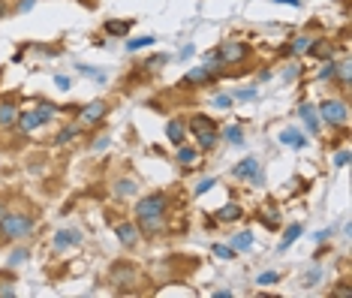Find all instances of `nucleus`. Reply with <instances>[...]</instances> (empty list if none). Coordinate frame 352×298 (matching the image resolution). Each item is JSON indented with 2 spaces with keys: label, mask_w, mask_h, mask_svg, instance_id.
<instances>
[{
  "label": "nucleus",
  "mask_w": 352,
  "mask_h": 298,
  "mask_svg": "<svg viewBox=\"0 0 352 298\" xmlns=\"http://www.w3.org/2000/svg\"><path fill=\"white\" fill-rule=\"evenodd\" d=\"M334 75H337V66H334V64H325V66H322L319 78H334Z\"/></svg>",
  "instance_id": "nucleus-38"
},
{
  "label": "nucleus",
  "mask_w": 352,
  "mask_h": 298,
  "mask_svg": "<svg viewBox=\"0 0 352 298\" xmlns=\"http://www.w3.org/2000/svg\"><path fill=\"white\" fill-rule=\"evenodd\" d=\"M229 105H232V97H214V109H229Z\"/></svg>",
  "instance_id": "nucleus-40"
},
{
  "label": "nucleus",
  "mask_w": 352,
  "mask_h": 298,
  "mask_svg": "<svg viewBox=\"0 0 352 298\" xmlns=\"http://www.w3.org/2000/svg\"><path fill=\"white\" fill-rule=\"evenodd\" d=\"M241 217V205H223L220 211H217V220L220 223H232V220H238Z\"/></svg>",
  "instance_id": "nucleus-16"
},
{
  "label": "nucleus",
  "mask_w": 352,
  "mask_h": 298,
  "mask_svg": "<svg viewBox=\"0 0 352 298\" xmlns=\"http://www.w3.org/2000/svg\"><path fill=\"white\" fill-rule=\"evenodd\" d=\"M346 163H349V151H340V154L334 157V166H337V169H343Z\"/></svg>",
  "instance_id": "nucleus-39"
},
{
  "label": "nucleus",
  "mask_w": 352,
  "mask_h": 298,
  "mask_svg": "<svg viewBox=\"0 0 352 298\" xmlns=\"http://www.w3.org/2000/svg\"><path fill=\"white\" fill-rule=\"evenodd\" d=\"M24 259H28V250H15V253L9 256V265H21Z\"/></svg>",
  "instance_id": "nucleus-37"
},
{
  "label": "nucleus",
  "mask_w": 352,
  "mask_h": 298,
  "mask_svg": "<svg viewBox=\"0 0 352 298\" xmlns=\"http://www.w3.org/2000/svg\"><path fill=\"white\" fill-rule=\"evenodd\" d=\"M277 3H289V6H301V0H277Z\"/></svg>",
  "instance_id": "nucleus-49"
},
{
  "label": "nucleus",
  "mask_w": 352,
  "mask_h": 298,
  "mask_svg": "<svg viewBox=\"0 0 352 298\" xmlns=\"http://www.w3.org/2000/svg\"><path fill=\"white\" fill-rule=\"evenodd\" d=\"M36 115H39V118H42V124H45V121L55 115V105H51V102H42V105L36 109Z\"/></svg>",
  "instance_id": "nucleus-30"
},
{
  "label": "nucleus",
  "mask_w": 352,
  "mask_h": 298,
  "mask_svg": "<svg viewBox=\"0 0 352 298\" xmlns=\"http://www.w3.org/2000/svg\"><path fill=\"white\" fill-rule=\"evenodd\" d=\"M196 151L193 148H184V145H178V163H184V166H190V163H196Z\"/></svg>",
  "instance_id": "nucleus-23"
},
{
  "label": "nucleus",
  "mask_w": 352,
  "mask_h": 298,
  "mask_svg": "<svg viewBox=\"0 0 352 298\" xmlns=\"http://www.w3.org/2000/svg\"><path fill=\"white\" fill-rule=\"evenodd\" d=\"M78 241H82V235L75 229H61L55 235V247H58V250H66V247H72V244H78Z\"/></svg>",
  "instance_id": "nucleus-9"
},
{
  "label": "nucleus",
  "mask_w": 352,
  "mask_h": 298,
  "mask_svg": "<svg viewBox=\"0 0 352 298\" xmlns=\"http://www.w3.org/2000/svg\"><path fill=\"white\" fill-rule=\"evenodd\" d=\"M69 139H75V127H66V130L58 132V145H66Z\"/></svg>",
  "instance_id": "nucleus-31"
},
{
  "label": "nucleus",
  "mask_w": 352,
  "mask_h": 298,
  "mask_svg": "<svg viewBox=\"0 0 352 298\" xmlns=\"http://www.w3.org/2000/svg\"><path fill=\"white\" fill-rule=\"evenodd\" d=\"M102 115H105V102H102V99H94L91 105L82 109V121H85V124H96Z\"/></svg>",
  "instance_id": "nucleus-8"
},
{
  "label": "nucleus",
  "mask_w": 352,
  "mask_h": 298,
  "mask_svg": "<svg viewBox=\"0 0 352 298\" xmlns=\"http://www.w3.org/2000/svg\"><path fill=\"white\" fill-rule=\"evenodd\" d=\"M217 58H220V64H241L247 58V45L244 42H223Z\"/></svg>",
  "instance_id": "nucleus-4"
},
{
  "label": "nucleus",
  "mask_w": 352,
  "mask_h": 298,
  "mask_svg": "<svg viewBox=\"0 0 352 298\" xmlns=\"http://www.w3.org/2000/svg\"><path fill=\"white\" fill-rule=\"evenodd\" d=\"M55 85H58L61 91H69V88H72V82H69L66 75H55Z\"/></svg>",
  "instance_id": "nucleus-41"
},
{
  "label": "nucleus",
  "mask_w": 352,
  "mask_h": 298,
  "mask_svg": "<svg viewBox=\"0 0 352 298\" xmlns=\"http://www.w3.org/2000/svg\"><path fill=\"white\" fill-rule=\"evenodd\" d=\"M328 235H331V229H322V232H316V241H319V244H322V241H328Z\"/></svg>",
  "instance_id": "nucleus-47"
},
{
  "label": "nucleus",
  "mask_w": 352,
  "mask_h": 298,
  "mask_svg": "<svg viewBox=\"0 0 352 298\" xmlns=\"http://www.w3.org/2000/svg\"><path fill=\"white\" fill-rule=\"evenodd\" d=\"M193 51H196V48H193V45H184V48H181V55H178V58H181V61H187V58H190Z\"/></svg>",
  "instance_id": "nucleus-46"
},
{
  "label": "nucleus",
  "mask_w": 352,
  "mask_h": 298,
  "mask_svg": "<svg viewBox=\"0 0 352 298\" xmlns=\"http://www.w3.org/2000/svg\"><path fill=\"white\" fill-rule=\"evenodd\" d=\"M31 229H33V220L28 214H3V217H0V235H3L6 241L24 238Z\"/></svg>",
  "instance_id": "nucleus-2"
},
{
  "label": "nucleus",
  "mask_w": 352,
  "mask_h": 298,
  "mask_svg": "<svg viewBox=\"0 0 352 298\" xmlns=\"http://www.w3.org/2000/svg\"><path fill=\"white\" fill-rule=\"evenodd\" d=\"M211 78V72L205 69V66H196V69H190L187 75H184V85H202V82H208Z\"/></svg>",
  "instance_id": "nucleus-15"
},
{
  "label": "nucleus",
  "mask_w": 352,
  "mask_h": 298,
  "mask_svg": "<svg viewBox=\"0 0 352 298\" xmlns=\"http://www.w3.org/2000/svg\"><path fill=\"white\" fill-rule=\"evenodd\" d=\"M277 280H280V274H277V271H265V274H259V277H256L259 286H268V283H277Z\"/></svg>",
  "instance_id": "nucleus-29"
},
{
  "label": "nucleus",
  "mask_w": 352,
  "mask_h": 298,
  "mask_svg": "<svg viewBox=\"0 0 352 298\" xmlns=\"http://www.w3.org/2000/svg\"><path fill=\"white\" fill-rule=\"evenodd\" d=\"M295 75H298V66H295V64H289V66H286V82H292Z\"/></svg>",
  "instance_id": "nucleus-45"
},
{
  "label": "nucleus",
  "mask_w": 352,
  "mask_h": 298,
  "mask_svg": "<svg viewBox=\"0 0 352 298\" xmlns=\"http://www.w3.org/2000/svg\"><path fill=\"white\" fill-rule=\"evenodd\" d=\"M0 217H3V208H0Z\"/></svg>",
  "instance_id": "nucleus-50"
},
{
  "label": "nucleus",
  "mask_w": 352,
  "mask_h": 298,
  "mask_svg": "<svg viewBox=\"0 0 352 298\" xmlns=\"http://www.w3.org/2000/svg\"><path fill=\"white\" fill-rule=\"evenodd\" d=\"M136 190H139L136 181H118V184H115V193H118V196H132Z\"/></svg>",
  "instance_id": "nucleus-22"
},
{
  "label": "nucleus",
  "mask_w": 352,
  "mask_h": 298,
  "mask_svg": "<svg viewBox=\"0 0 352 298\" xmlns=\"http://www.w3.org/2000/svg\"><path fill=\"white\" fill-rule=\"evenodd\" d=\"M112 283L121 286V289H132L136 286V271L129 265H121V268H112Z\"/></svg>",
  "instance_id": "nucleus-5"
},
{
  "label": "nucleus",
  "mask_w": 352,
  "mask_h": 298,
  "mask_svg": "<svg viewBox=\"0 0 352 298\" xmlns=\"http://www.w3.org/2000/svg\"><path fill=\"white\" fill-rule=\"evenodd\" d=\"M145 45H154V36H139V39H129L127 42V51H139Z\"/></svg>",
  "instance_id": "nucleus-26"
},
{
  "label": "nucleus",
  "mask_w": 352,
  "mask_h": 298,
  "mask_svg": "<svg viewBox=\"0 0 352 298\" xmlns=\"http://www.w3.org/2000/svg\"><path fill=\"white\" fill-rule=\"evenodd\" d=\"M105 148H109V136H102V139H96L94 151H105Z\"/></svg>",
  "instance_id": "nucleus-44"
},
{
  "label": "nucleus",
  "mask_w": 352,
  "mask_h": 298,
  "mask_svg": "<svg viewBox=\"0 0 352 298\" xmlns=\"http://www.w3.org/2000/svg\"><path fill=\"white\" fill-rule=\"evenodd\" d=\"M298 235H301V226H298V223H292V226L286 229V235H283V241H280V247H277V250H280V253H283V250H289V247L298 241Z\"/></svg>",
  "instance_id": "nucleus-17"
},
{
  "label": "nucleus",
  "mask_w": 352,
  "mask_h": 298,
  "mask_svg": "<svg viewBox=\"0 0 352 298\" xmlns=\"http://www.w3.org/2000/svg\"><path fill=\"white\" fill-rule=\"evenodd\" d=\"M0 295H3V298H12V295H15V289H12L9 283H0Z\"/></svg>",
  "instance_id": "nucleus-43"
},
{
  "label": "nucleus",
  "mask_w": 352,
  "mask_h": 298,
  "mask_svg": "<svg viewBox=\"0 0 352 298\" xmlns=\"http://www.w3.org/2000/svg\"><path fill=\"white\" fill-rule=\"evenodd\" d=\"M129 31V21H109L105 24V33H112V36H124Z\"/></svg>",
  "instance_id": "nucleus-24"
},
{
  "label": "nucleus",
  "mask_w": 352,
  "mask_h": 298,
  "mask_svg": "<svg viewBox=\"0 0 352 298\" xmlns=\"http://www.w3.org/2000/svg\"><path fill=\"white\" fill-rule=\"evenodd\" d=\"M33 3H36V0H21V6H18V9H21V12H28V9H33Z\"/></svg>",
  "instance_id": "nucleus-48"
},
{
  "label": "nucleus",
  "mask_w": 352,
  "mask_h": 298,
  "mask_svg": "<svg viewBox=\"0 0 352 298\" xmlns=\"http://www.w3.org/2000/svg\"><path fill=\"white\" fill-rule=\"evenodd\" d=\"M166 136H169L175 145H184V124H181L178 118H175V121H169V124H166Z\"/></svg>",
  "instance_id": "nucleus-13"
},
{
  "label": "nucleus",
  "mask_w": 352,
  "mask_h": 298,
  "mask_svg": "<svg viewBox=\"0 0 352 298\" xmlns=\"http://www.w3.org/2000/svg\"><path fill=\"white\" fill-rule=\"evenodd\" d=\"M190 130L193 132H205V130H214V121L211 118H205V115H196L190 121Z\"/></svg>",
  "instance_id": "nucleus-20"
},
{
  "label": "nucleus",
  "mask_w": 352,
  "mask_h": 298,
  "mask_svg": "<svg viewBox=\"0 0 352 298\" xmlns=\"http://www.w3.org/2000/svg\"><path fill=\"white\" fill-rule=\"evenodd\" d=\"M217 66H220V58H217V55H211V51H208V55H205V69H208V72H214V69H217Z\"/></svg>",
  "instance_id": "nucleus-32"
},
{
  "label": "nucleus",
  "mask_w": 352,
  "mask_h": 298,
  "mask_svg": "<svg viewBox=\"0 0 352 298\" xmlns=\"http://www.w3.org/2000/svg\"><path fill=\"white\" fill-rule=\"evenodd\" d=\"M250 247H253V235L250 232H238L232 238V250H250Z\"/></svg>",
  "instance_id": "nucleus-18"
},
{
  "label": "nucleus",
  "mask_w": 352,
  "mask_h": 298,
  "mask_svg": "<svg viewBox=\"0 0 352 298\" xmlns=\"http://www.w3.org/2000/svg\"><path fill=\"white\" fill-rule=\"evenodd\" d=\"M280 142L289 145V148H295V151H301V148L307 145V136H304V132H298V130H283V132H280Z\"/></svg>",
  "instance_id": "nucleus-10"
},
{
  "label": "nucleus",
  "mask_w": 352,
  "mask_h": 298,
  "mask_svg": "<svg viewBox=\"0 0 352 298\" xmlns=\"http://www.w3.org/2000/svg\"><path fill=\"white\" fill-rule=\"evenodd\" d=\"M166 61H169V55H154V58H151L145 66H148V69H154V66H163Z\"/></svg>",
  "instance_id": "nucleus-36"
},
{
  "label": "nucleus",
  "mask_w": 352,
  "mask_h": 298,
  "mask_svg": "<svg viewBox=\"0 0 352 298\" xmlns=\"http://www.w3.org/2000/svg\"><path fill=\"white\" fill-rule=\"evenodd\" d=\"M298 115H301V121L307 124V132H310V136L319 132V115H316V109H313L310 102H301V105H298Z\"/></svg>",
  "instance_id": "nucleus-6"
},
{
  "label": "nucleus",
  "mask_w": 352,
  "mask_h": 298,
  "mask_svg": "<svg viewBox=\"0 0 352 298\" xmlns=\"http://www.w3.org/2000/svg\"><path fill=\"white\" fill-rule=\"evenodd\" d=\"M163 211H166V199H163L160 193L139 199L136 214H139L142 229H148V232H157V229H160V226H163Z\"/></svg>",
  "instance_id": "nucleus-1"
},
{
  "label": "nucleus",
  "mask_w": 352,
  "mask_h": 298,
  "mask_svg": "<svg viewBox=\"0 0 352 298\" xmlns=\"http://www.w3.org/2000/svg\"><path fill=\"white\" fill-rule=\"evenodd\" d=\"M319 118L325 124H331V127H343L349 112H346V105L340 99H325V102H319Z\"/></svg>",
  "instance_id": "nucleus-3"
},
{
  "label": "nucleus",
  "mask_w": 352,
  "mask_h": 298,
  "mask_svg": "<svg viewBox=\"0 0 352 298\" xmlns=\"http://www.w3.org/2000/svg\"><path fill=\"white\" fill-rule=\"evenodd\" d=\"M91 3H94V0H91Z\"/></svg>",
  "instance_id": "nucleus-51"
},
{
  "label": "nucleus",
  "mask_w": 352,
  "mask_h": 298,
  "mask_svg": "<svg viewBox=\"0 0 352 298\" xmlns=\"http://www.w3.org/2000/svg\"><path fill=\"white\" fill-rule=\"evenodd\" d=\"M232 99H244V102H247V99H256V91H250V88H247V91H235Z\"/></svg>",
  "instance_id": "nucleus-35"
},
{
  "label": "nucleus",
  "mask_w": 352,
  "mask_h": 298,
  "mask_svg": "<svg viewBox=\"0 0 352 298\" xmlns=\"http://www.w3.org/2000/svg\"><path fill=\"white\" fill-rule=\"evenodd\" d=\"M262 223H265V226H268V229H274V226H277V223H280V217H277V211H274V208H268V211H265V214H262Z\"/></svg>",
  "instance_id": "nucleus-28"
},
{
  "label": "nucleus",
  "mask_w": 352,
  "mask_h": 298,
  "mask_svg": "<svg viewBox=\"0 0 352 298\" xmlns=\"http://www.w3.org/2000/svg\"><path fill=\"white\" fill-rule=\"evenodd\" d=\"M319 277H322V271H319V268H313V271L304 277V286H316V283H319Z\"/></svg>",
  "instance_id": "nucleus-33"
},
{
  "label": "nucleus",
  "mask_w": 352,
  "mask_h": 298,
  "mask_svg": "<svg viewBox=\"0 0 352 298\" xmlns=\"http://www.w3.org/2000/svg\"><path fill=\"white\" fill-rule=\"evenodd\" d=\"M115 235L121 238V244H136V238H139V229H136L132 223H118V226H115Z\"/></svg>",
  "instance_id": "nucleus-11"
},
{
  "label": "nucleus",
  "mask_w": 352,
  "mask_h": 298,
  "mask_svg": "<svg viewBox=\"0 0 352 298\" xmlns=\"http://www.w3.org/2000/svg\"><path fill=\"white\" fill-rule=\"evenodd\" d=\"M214 253L223 256V259H232V256H235V250H232V247H223V244H214Z\"/></svg>",
  "instance_id": "nucleus-34"
},
{
  "label": "nucleus",
  "mask_w": 352,
  "mask_h": 298,
  "mask_svg": "<svg viewBox=\"0 0 352 298\" xmlns=\"http://www.w3.org/2000/svg\"><path fill=\"white\" fill-rule=\"evenodd\" d=\"M256 169H259V160H256V157H244L241 163L232 169V175H235L238 181H247L250 175H256Z\"/></svg>",
  "instance_id": "nucleus-7"
},
{
  "label": "nucleus",
  "mask_w": 352,
  "mask_h": 298,
  "mask_svg": "<svg viewBox=\"0 0 352 298\" xmlns=\"http://www.w3.org/2000/svg\"><path fill=\"white\" fill-rule=\"evenodd\" d=\"M39 124H42V118H39L36 112H24V115H18V127H21V132L36 130Z\"/></svg>",
  "instance_id": "nucleus-12"
},
{
  "label": "nucleus",
  "mask_w": 352,
  "mask_h": 298,
  "mask_svg": "<svg viewBox=\"0 0 352 298\" xmlns=\"http://www.w3.org/2000/svg\"><path fill=\"white\" fill-rule=\"evenodd\" d=\"M214 187H217V181H214V178H205V181H199V184H196V190H193V193H196V196H205V193H208V190H214Z\"/></svg>",
  "instance_id": "nucleus-27"
},
{
  "label": "nucleus",
  "mask_w": 352,
  "mask_h": 298,
  "mask_svg": "<svg viewBox=\"0 0 352 298\" xmlns=\"http://www.w3.org/2000/svg\"><path fill=\"white\" fill-rule=\"evenodd\" d=\"M196 139H199V148H202V151H211V148L217 145V132H214V130L196 132Z\"/></svg>",
  "instance_id": "nucleus-19"
},
{
  "label": "nucleus",
  "mask_w": 352,
  "mask_h": 298,
  "mask_svg": "<svg viewBox=\"0 0 352 298\" xmlns=\"http://www.w3.org/2000/svg\"><path fill=\"white\" fill-rule=\"evenodd\" d=\"M15 118H18V109H15V102H0V127H9Z\"/></svg>",
  "instance_id": "nucleus-14"
},
{
  "label": "nucleus",
  "mask_w": 352,
  "mask_h": 298,
  "mask_svg": "<svg viewBox=\"0 0 352 298\" xmlns=\"http://www.w3.org/2000/svg\"><path fill=\"white\" fill-rule=\"evenodd\" d=\"M313 48V39H307V36H298L295 42H292V51L295 55H304V51H310Z\"/></svg>",
  "instance_id": "nucleus-25"
},
{
  "label": "nucleus",
  "mask_w": 352,
  "mask_h": 298,
  "mask_svg": "<svg viewBox=\"0 0 352 298\" xmlns=\"http://www.w3.org/2000/svg\"><path fill=\"white\" fill-rule=\"evenodd\" d=\"M250 181H253L256 187H262V184H265V172H262V169H256V175H250Z\"/></svg>",
  "instance_id": "nucleus-42"
},
{
  "label": "nucleus",
  "mask_w": 352,
  "mask_h": 298,
  "mask_svg": "<svg viewBox=\"0 0 352 298\" xmlns=\"http://www.w3.org/2000/svg\"><path fill=\"white\" fill-rule=\"evenodd\" d=\"M223 136H226V142H232V145H244V132H241V127H226L223 130Z\"/></svg>",
  "instance_id": "nucleus-21"
}]
</instances>
